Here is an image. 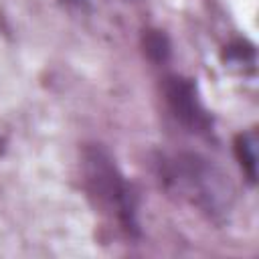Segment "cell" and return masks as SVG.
<instances>
[{
	"mask_svg": "<svg viewBox=\"0 0 259 259\" xmlns=\"http://www.w3.org/2000/svg\"><path fill=\"white\" fill-rule=\"evenodd\" d=\"M162 180L168 188L176 190L208 217L217 219L231 206V184L206 158L198 154H178L166 160Z\"/></svg>",
	"mask_w": 259,
	"mask_h": 259,
	"instance_id": "1",
	"label": "cell"
},
{
	"mask_svg": "<svg viewBox=\"0 0 259 259\" xmlns=\"http://www.w3.org/2000/svg\"><path fill=\"white\" fill-rule=\"evenodd\" d=\"M83 172L89 192L115 214L127 235L138 237V196L103 146L89 144L83 150Z\"/></svg>",
	"mask_w": 259,
	"mask_h": 259,
	"instance_id": "2",
	"label": "cell"
},
{
	"mask_svg": "<svg viewBox=\"0 0 259 259\" xmlns=\"http://www.w3.org/2000/svg\"><path fill=\"white\" fill-rule=\"evenodd\" d=\"M164 95H166V103L172 115L186 130L196 132V134H204L210 130L212 125L210 115L202 107L192 79H186L180 75H168L164 79Z\"/></svg>",
	"mask_w": 259,
	"mask_h": 259,
	"instance_id": "3",
	"label": "cell"
},
{
	"mask_svg": "<svg viewBox=\"0 0 259 259\" xmlns=\"http://www.w3.org/2000/svg\"><path fill=\"white\" fill-rule=\"evenodd\" d=\"M235 154L249 182L255 184L257 180V134L253 130L243 132L235 138Z\"/></svg>",
	"mask_w": 259,
	"mask_h": 259,
	"instance_id": "4",
	"label": "cell"
},
{
	"mask_svg": "<svg viewBox=\"0 0 259 259\" xmlns=\"http://www.w3.org/2000/svg\"><path fill=\"white\" fill-rule=\"evenodd\" d=\"M142 45H144V53L150 61H154V63H166L168 61L170 40L164 34V30H156V28L146 30L142 36Z\"/></svg>",
	"mask_w": 259,
	"mask_h": 259,
	"instance_id": "5",
	"label": "cell"
},
{
	"mask_svg": "<svg viewBox=\"0 0 259 259\" xmlns=\"http://www.w3.org/2000/svg\"><path fill=\"white\" fill-rule=\"evenodd\" d=\"M223 59H225L227 63H235V65H241V63H243V65H245V63L253 65V61H255V49H253V45L239 40V42H233V45L227 47Z\"/></svg>",
	"mask_w": 259,
	"mask_h": 259,
	"instance_id": "6",
	"label": "cell"
},
{
	"mask_svg": "<svg viewBox=\"0 0 259 259\" xmlns=\"http://www.w3.org/2000/svg\"><path fill=\"white\" fill-rule=\"evenodd\" d=\"M4 150H6V142H4V138H0V156L4 154Z\"/></svg>",
	"mask_w": 259,
	"mask_h": 259,
	"instance_id": "7",
	"label": "cell"
}]
</instances>
